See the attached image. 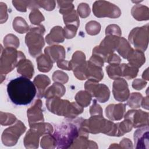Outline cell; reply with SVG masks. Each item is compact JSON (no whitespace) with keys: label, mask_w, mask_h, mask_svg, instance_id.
I'll list each match as a JSON object with an SVG mask.
<instances>
[{"label":"cell","mask_w":149,"mask_h":149,"mask_svg":"<svg viewBox=\"0 0 149 149\" xmlns=\"http://www.w3.org/2000/svg\"><path fill=\"white\" fill-rule=\"evenodd\" d=\"M63 21L66 25H74L77 27H79L80 21L78 17V15L74 10H73L70 12L63 15Z\"/></svg>","instance_id":"obj_33"},{"label":"cell","mask_w":149,"mask_h":149,"mask_svg":"<svg viewBox=\"0 0 149 149\" xmlns=\"http://www.w3.org/2000/svg\"><path fill=\"white\" fill-rule=\"evenodd\" d=\"M89 61L92 63L94 64L96 66H98L100 68H102L104 65V60L100 56L95 55H93L90 58Z\"/></svg>","instance_id":"obj_49"},{"label":"cell","mask_w":149,"mask_h":149,"mask_svg":"<svg viewBox=\"0 0 149 149\" xmlns=\"http://www.w3.org/2000/svg\"><path fill=\"white\" fill-rule=\"evenodd\" d=\"M68 76L63 72L57 70L55 71L52 75V79L54 81L64 84L68 81Z\"/></svg>","instance_id":"obj_40"},{"label":"cell","mask_w":149,"mask_h":149,"mask_svg":"<svg viewBox=\"0 0 149 149\" xmlns=\"http://www.w3.org/2000/svg\"><path fill=\"white\" fill-rule=\"evenodd\" d=\"M3 44L6 48H17L19 45V40L16 36L10 34L4 38Z\"/></svg>","instance_id":"obj_36"},{"label":"cell","mask_w":149,"mask_h":149,"mask_svg":"<svg viewBox=\"0 0 149 149\" xmlns=\"http://www.w3.org/2000/svg\"><path fill=\"white\" fill-rule=\"evenodd\" d=\"M133 125L131 122L125 119L123 121L117 123V134L116 136H121L125 133L132 130Z\"/></svg>","instance_id":"obj_32"},{"label":"cell","mask_w":149,"mask_h":149,"mask_svg":"<svg viewBox=\"0 0 149 149\" xmlns=\"http://www.w3.org/2000/svg\"><path fill=\"white\" fill-rule=\"evenodd\" d=\"M57 2L59 8V12L63 15H65L74 10V5L72 3V1H58Z\"/></svg>","instance_id":"obj_37"},{"label":"cell","mask_w":149,"mask_h":149,"mask_svg":"<svg viewBox=\"0 0 149 149\" xmlns=\"http://www.w3.org/2000/svg\"><path fill=\"white\" fill-rule=\"evenodd\" d=\"M133 48L130 47L129 42L123 37H120L119 44L116 48V51L123 58L126 59Z\"/></svg>","instance_id":"obj_27"},{"label":"cell","mask_w":149,"mask_h":149,"mask_svg":"<svg viewBox=\"0 0 149 149\" xmlns=\"http://www.w3.org/2000/svg\"><path fill=\"white\" fill-rule=\"evenodd\" d=\"M122 76L126 79L130 80L135 78L138 73L139 68L131 65L129 63L121 64Z\"/></svg>","instance_id":"obj_26"},{"label":"cell","mask_w":149,"mask_h":149,"mask_svg":"<svg viewBox=\"0 0 149 149\" xmlns=\"http://www.w3.org/2000/svg\"><path fill=\"white\" fill-rule=\"evenodd\" d=\"M108 76L112 79H116L122 76L121 64H109L106 67Z\"/></svg>","instance_id":"obj_30"},{"label":"cell","mask_w":149,"mask_h":149,"mask_svg":"<svg viewBox=\"0 0 149 149\" xmlns=\"http://www.w3.org/2000/svg\"><path fill=\"white\" fill-rule=\"evenodd\" d=\"M141 105L143 108H145L146 109H148V96L146 97L143 98L141 102Z\"/></svg>","instance_id":"obj_53"},{"label":"cell","mask_w":149,"mask_h":149,"mask_svg":"<svg viewBox=\"0 0 149 149\" xmlns=\"http://www.w3.org/2000/svg\"><path fill=\"white\" fill-rule=\"evenodd\" d=\"M112 92L115 99L120 102L127 100L130 95L127 83L126 80L122 78L115 79L113 83Z\"/></svg>","instance_id":"obj_11"},{"label":"cell","mask_w":149,"mask_h":149,"mask_svg":"<svg viewBox=\"0 0 149 149\" xmlns=\"http://www.w3.org/2000/svg\"><path fill=\"white\" fill-rule=\"evenodd\" d=\"M120 148H132V141L127 138H125L122 139V140L120 142Z\"/></svg>","instance_id":"obj_51"},{"label":"cell","mask_w":149,"mask_h":149,"mask_svg":"<svg viewBox=\"0 0 149 149\" xmlns=\"http://www.w3.org/2000/svg\"><path fill=\"white\" fill-rule=\"evenodd\" d=\"M87 33L91 36H94L99 33L101 30V25L95 21H90L86 25Z\"/></svg>","instance_id":"obj_38"},{"label":"cell","mask_w":149,"mask_h":149,"mask_svg":"<svg viewBox=\"0 0 149 149\" xmlns=\"http://www.w3.org/2000/svg\"><path fill=\"white\" fill-rule=\"evenodd\" d=\"M57 66L60 69H62L63 70H72L70 62L64 60V59H62V60L58 61Z\"/></svg>","instance_id":"obj_50"},{"label":"cell","mask_w":149,"mask_h":149,"mask_svg":"<svg viewBox=\"0 0 149 149\" xmlns=\"http://www.w3.org/2000/svg\"><path fill=\"white\" fill-rule=\"evenodd\" d=\"M42 134L36 129L30 127L24 139V144L27 148H37L38 147L40 137Z\"/></svg>","instance_id":"obj_17"},{"label":"cell","mask_w":149,"mask_h":149,"mask_svg":"<svg viewBox=\"0 0 149 149\" xmlns=\"http://www.w3.org/2000/svg\"><path fill=\"white\" fill-rule=\"evenodd\" d=\"M63 29L60 26H55L50 31L45 37V41L48 44L52 45L62 42L64 41Z\"/></svg>","instance_id":"obj_18"},{"label":"cell","mask_w":149,"mask_h":149,"mask_svg":"<svg viewBox=\"0 0 149 149\" xmlns=\"http://www.w3.org/2000/svg\"><path fill=\"white\" fill-rule=\"evenodd\" d=\"M84 88L91 97L96 98L100 102L104 103L109 100L110 91L104 84H99L97 81L88 80L85 83Z\"/></svg>","instance_id":"obj_8"},{"label":"cell","mask_w":149,"mask_h":149,"mask_svg":"<svg viewBox=\"0 0 149 149\" xmlns=\"http://www.w3.org/2000/svg\"><path fill=\"white\" fill-rule=\"evenodd\" d=\"M61 123L53 134L58 148H69L79 135V127L76 120Z\"/></svg>","instance_id":"obj_3"},{"label":"cell","mask_w":149,"mask_h":149,"mask_svg":"<svg viewBox=\"0 0 149 149\" xmlns=\"http://www.w3.org/2000/svg\"><path fill=\"white\" fill-rule=\"evenodd\" d=\"M33 83L38 89L37 97L42 98L44 96L46 87L51 83L49 77L44 74H38L34 78Z\"/></svg>","instance_id":"obj_21"},{"label":"cell","mask_w":149,"mask_h":149,"mask_svg":"<svg viewBox=\"0 0 149 149\" xmlns=\"http://www.w3.org/2000/svg\"><path fill=\"white\" fill-rule=\"evenodd\" d=\"M10 101L17 105H26L31 102L37 93L36 86L29 79L19 77L11 80L7 85Z\"/></svg>","instance_id":"obj_1"},{"label":"cell","mask_w":149,"mask_h":149,"mask_svg":"<svg viewBox=\"0 0 149 149\" xmlns=\"http://www.w3.org/2000/svg\"><path fill=\"white\" fill-rule=\"evenodd\" d=\"M148 125L140 127L134 133V147L137 149H148Z\"/></svg>","instance_id":"obj_12"},{"label":"cell","mask_w":149,"mask_h":149,"mask_svg":"<svg viewBox=\"0 0 149 149\" xmlns=\"http://www.w3.org/2000/svg\"><path fill=\"white\" fill-rule=\"evenodd\" d=\"M147 84V82L144 80L137 79L133 81L132 87L136 90H141L144 88Z\"/></svg>","instance_id":"obj_48"},{"label":"cell","mask_w":149,"mask_h":149,"mask_svg":"<svg viewBox=\"0 0 149 149\" xmlns=\"http://www.w3.org/2000/svg\"><path fill=\"white\" fill-rule=\"evenodd\" d=\"M17 72L24 77L31 79L34 74V68L31 62L26 58L20 60L17 65Z\"/></svg>","instance_id":"obj_19"},{"label":"cell","mask_w":149,"mask_h":149,"mask_svg":"<svg viewBox=\"0 0 149 149\" xmlns=\"http://www.w3.org/2000/svg\"><path fill=\"white\" fill-rule=\"evenodd\" d=\"M41 147L42 148H54L56 147V140L53 135L51 133L46 134L45 136H43L41 139Z\"/></svg>","instance_id":"obj_34"},{"label":"cell","mask_w":149,"mask_h":149,"mask_svg":"<svg viewBox=\"0 0 149 149\" xmlns=\"http://www.w3.org/2000/svg\"><path fill=\"white\" fill-rule=\"evenodd\" d=\"M97 144L88 140V137L79 136L74 141L70 148H97Z\"/></svg>","instance_id":"obj_23"},{"label":"cell","mask_w":149,"mask_h":149,"mask_svg":"<svg viewBox=\"0 0 149 149\" xmlns=\"http://www.w3.org/2000/svg\"><path fill=\"white\" fill-rule=\"evenodd\" d=\"M106 36H115L120 37L121 36V30L119 27L116 24L109 25L105 30Z\"/></svg>","instance_id":"obj_42"},{"label":"cell","mask_w":149,"mask_h":149,"mask_svg":"<svg viewBox=\"0 0 149 149\" xmlns=\"http://www.w3.org/2000/svg\"><path fill=\"white\" fill-rule=\"evenodd\" d=\"M90 113L91 116L102 115V109L100 105H98L96 100H93V104L90 108Z\"/></svg>","instance_id":"obj_46"},{"label":"cell","mask_w":149,"mask_h":149,"mask_svg":"<svg viewBox=\"0 0 149 149\" xmlns=\"http://www.w3.org/2000/svg\"><path fill=\"white\" fill-rule=\"evenodd\" d=\"M75 100L79 105L82 107H86L90 103L91 95L87 91H80L76 94Z\"/></svg>","instance_id":"obj_28"},{"label":"cell","mask_w":149,"mask_h":149,"mask_svg":"<svg viewBox=\"0 0 149 149\" xmlns=\"http://www.w3.org/2000/svg\"><path fill=\"white\" fill-rule=\"evenodd\" d=\"M42 105L41 100L37 99L35 101L34 104L27 110V118L30 125L44 121V119L41 109Z\"/></svg>","instance_id":"obj_13"},{"label":"cell","mask_w":149,"mask_h":149,"mask_svg":"<svg viewBox=\"0 0 149 149\" xmlns=\"http://www.w3.org/2000/svg\"><path fill=\"white\" fill-rule=\"evenodd\" d=\"M44 52L53 63L64 59L65 57V50L61 45L47 47L45 48Z\"/></svg>","instance_id":"obj_16"},{"label":"cell","mask_w":149,"mask_h":149,"mask_svg":"<svg viewBox=\"0 0 149 149\" xmlns=\"http://www.w3.org/2000/svg\"><path fill=\"white\" fill-rule=\"evenodd\" d=\"M37 63L38 70L42 72H49L53 65V62L45 54H41L37 57Z\"/></svg>","instance_id":"obj_25"},{"label":"cell","mask_w":149,"mask_h":149,"mask_svg":"<svg viewBox=\"0 0 149 149\" xmlns=\"http://www.w3.org/2000/svg\"><path fill=\"white\" fill-rule=\"evenodd\" d=\"M77 28L74 25H66L63 29L65 37L68 39L73 38L76 34Z\"/></svg>","instance_id":"obj_43"},{"label":"cell","mask_w":149,"mask_h":149,"mask_svg":"<svg viewBox=\"0 0 149 149\" xmlns=\"http://www.w3.org/2000/svg\"><path fill=\"white\" fill-rule=\"evenodd\" d=\"M124 117L129 120L135 128L148 125V113L141 110H129Z\"/></svg>","instance_id":"obj_10"},{"label":"cell","mask_w":149,"mask_h":149,"mask_svg":"<svg viewBox=\"0 0 149 149\" xmlns=\"http://www.w3.org/2000/svg\"><path fill=\"white\" fill-rule=\"evenodd\" d=\"M128 40L136 49L145 51L148 43V24L134 28L130 32Z\"/></svg>","instance_id":"obj_6"},{"label":"cell","mask_w":149,"mask_h":149,"mask_svg":"<svg viewBox=\"0 0 149 149\" xmlns=\"http://www.w3.org/2000/svg\"><path fill=\"white\" fill-rule=\"evenodd\" d=\"M77 12L81 17L85 18L89 16L90 9L89 6L85 3H80L77 8Z\"/></svg>","instance_id":"obj_44"},{"label":"cell","mask_w":149,"mask_h":149,"mask_svg":"<svg viewBox=\"0 0 149 149\" xmlns=\"http://www.w3.org/2000/svg\"><path fill=\"white\" fill-rule=\"evenodd\" d=\"M12 3L13 4V6L16 8L17 10L20 12H26L27 7L29 5V1H13Z\"/></svg>","instance_id":"obj_47"},{"label":"cell","mask_w":149,"mask_h":149,"mask_svg":"<svg viewBox=\"0 0 149 149\" xmlns=\"http://www.w3.org/2000/svg\"><path fill=\"white\" fill-rule=\"evenodd\" d=\"M126 59L129 63L137 68L141 67L146 61L144 54L143 51L138 49H132Z\"/></svg>","instance_id":"obj_20"},{"label":"cell","mask_w":149,"mask_h":149,"mask_svg":"<svg viewBox=\"0 0 149 149\" xmlns=\"http://www.w3.org/2000/svg\"><path fill=\"white\" fill-rule=\"evenodd\" d=\"M38 8H43L47 10H52L55 6V1H37Z\"/></svg>","instance_id":"obj_45"},{"label":"cell","mask_w":149,"mask_h":149,"mask_svg":"<svg viewBox=\"0 0 149 149\" xmlns=\"http://www.w3.org/2000/svg\"><path fill=\"white\" fill-rule=\"evenodd\" d=\"M94 15L99 18H117L121 15L120 9L115 5L105 1H95L93 6Z\"/></svg>","instance_id":"obj_7"},{"label":"cell","mask_w":149,"mask_h":149,"mask_svg":"<svg viewBox=\"0 0 149 149\" xmlns=\"http://www.w3.org/2000/svg\"><path fill=\"white\" fill-rule=\"evenodd\" d=\"M143 78L144 79H146V80H148V69H147L146 70L145 72H143Z\"/></svg>","instance_id":"obj_54"},{"label":"cell","mask_w":149,"mask_h":149,"mask_svg":"<svg viewBox=\"0 0 149 149\" xmlns=\"http://www.w3.org/2000/svg\"><path fill=\"white\" fill-rule=\"evenodd\" d=\"M46 106L51 112L69 119L74 118L83 111V107L77 102H70L68 100L56 97L48 98Z\"/></svg>","instance_id":"obj_2"},{"label":"cell","mask_w":149,"mask_h":149,"mask_svg":"<svg viewBox=\"0 0 149 149\" xmlns=\"http://www.w3.org/2000/svg\"><path fill=\"white\" fill-rule=\"evenodd\" d=\"M132 15L139 21L147 20L149 18L148 8L142 5H136L132 9Z\"/></svg>","instance_id":"obj_24"},{"label":"cell","mask_w":149,"mask_h":149,"mask_svg":"<svg viewBox=\"0 0 149 149\" xmlns=\"http://www.w3.org/2000/svg\"><path fill=\"white\" fill-rule=\"evenodd\" d=\"M4 116L1 115V124L2 125H9L16 122V118L15 115L8 113H3Z\"/></svg>","instance_id":"obj_41"},{"label":"cell","mask_w":149,"mask_h":149,"mask_svg":"<svg viewBox=\"0 0 149 149\" xmlns=\"http://www.w3.org/2000/svg\"><path fill=\"white\" fill-rule=\"evenodd\" d=\"M126 110L125 104H110L105 109V115L112 120H120L124 116Z\"/></svg>","instance_id":"obj_15"},{"label":"cell","mask_w":149,"mask_h":149,"mask_svg":"<svg viewBox=\"0 0 149 149\" xmlns=\"http://www.w3.org/2000/svg\"><path fill=\"white\" fill-rule=\"evenodd\" d=\"M29 18L31 23L36 25L39 24L41 22L44 20V17L38 9L32 10L30 13Z\"/></svg>","instance_id":"obj_39"},{"label":"cell","mask_w":149,"mask_h":149,"mask_svg":"<svg viewBox=\"0 0 149 149\" xmlns=\"http://www.w3.org/2000/svg\"><path fill=\"white\" fill-rule=\"evenodd\" d=\"M104 77L102 68L95 65L89 61L86 62L85 64V77L86 79L95 81H101Z\"/></svg>","instance_id":"obj_14"},{"label":"cell","mask_w":149,"mask_h":149,"mask_svg":"<svg viewBox=\"0 0 149 149\" xmlns=\"http://www.w3.org/2000/svg\"><path fill=\"white\" fill-rule=\"evenodd\" d=\"M45 31L44 26L39 25L37 27L31 28L30 32L26 36V44L29 48L30 54L33 57L38 55L41 53L42 47L44 46V41L42 36Z\"/></svg>","instance_id":"obj_4"},{"label":"cell","mask_w":149,"mask_h":149,"mask_svg":"<svg viewBox=\"0 0 149 149\" xmlns=\"http://www.w3.org/2000/svg\"><path fill=\"white\" fill-rule=\"evenodd\" d=\"M121 61L120 57L117 55L116 54H113L111 57L110 58L109 60L108 61V63L109 64H119Z\"/></svg>","instance_id":"obj_52"},{"label":"cell","mask_w":149,"mask_h":149,"mask_svg":"<svg viewBox=\"0 0 149 149\" xmlns=\"http://www.w3.org/2000/svg\"><path fill=\"white\" fill-rule=\"evenodd\" d=\"M24 58V54L14 48H6L1 51V74L2 75L11 72L17 66L19 61Z\"/></svg>","instance_id":"obj_5"},{"label":"cell","mask_w":149,"mask_h":149,"mask_svg":"<svg viewBox=\"0 0 149 149\" xmlns=\"http://www.w3.org/2000/svg\"><path fill=\"white\" fill-rule=\"evenodd\" d=\"M26 129L24 125L20 121L17 120L16 124L5 129L2 135V141L5 146H15L20 136Z\"/></svg>","instance_id":"obj_9"},{"label":"cell","mask_w":149,"mask_h":149,"mask_svg":"<svg viewBox=\"0 0 149 149\" xmlns=\"http://www.w3.org/2000/svg\"><path fill=\"white\" fill-rule=\"evenodd\" d=\"M65 87L62 83H54L45 92L44 97L45 98L52 97H61L65 93Z\"/></svg>","instance_id":"obj_22"},{"label":"cell","mask_w":149,"mask_h":149,"mask_svg":"<svg viewBox=\"0 0 149 149\" xmlns=\"http://www.w3.org/2000/svg\"><path fill=\"white\" fill-rule=\"evenodd\" d=\"M143 96L139 93H132L127 101V105L132 108H139L141 105Z\"/></svg>","instance_id":"obj_35"},{"label":"cell","mask_w":149,"mask_h":149,"mask_svg":"<svg viewBox=\"0 0 149 149\" xmlns=\"http://www.w3.org/2000/svg\"><path fill=\"white\" fill-rule=\"evenodd\" d=\"M69 62L72 70H73L86 62L85 55L82 52L77 51L73 54L72 60Z\"/></svg>","instance_id":"obj_31"},{"label":"cell","mask_w":149,"mask_h":149,"mask_svg":"<svg viewBox=\"0 0 149 149\" xmlns=\"http://www.w3.org/2000/svg\"><path fill=\"white\" fill-rule=\"evenodd\" d=\"M13 29L20 33L23 34L28 31L29 30V26L27 24L25 20L21 17H16L13 22Z\"/></svg>","instance_id":"obj_29"}]
</instances>
